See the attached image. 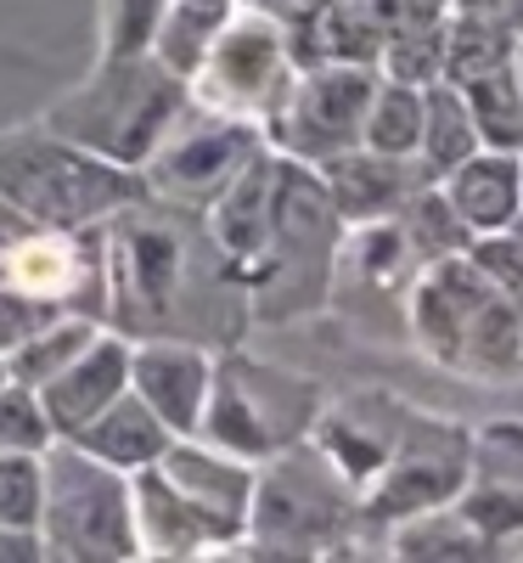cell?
Returning <instances> with one entry per match:
<instances>
[{"mask_svg": "<svg viewBox=\"0 0 523 563\" xmlns=\"http://www.w3.org/2000/svg\"><path fill=\"white\" fill-rule=\"evenodd\" d=\"M108 305L102 327L141 339H180L203 350H231L248 339V288L231 254L209 231L198 203L141 192L102 220Z\"/></svg>", "mask_w": 523, "mask_h": 563, "instance_id": "1", "label": "cell"}, {"mask_svg": "<svg viewBox=\"0 0 523 563\" xmlns=\"http://www.w3.org/2000/svg\"><path fill=\"white\" fill-rule=\"evenodd\" d=\"M338 243H344V220H338V209H332L321 175L299 158H281L265 243L243 265L254 327H281V321L315 316L332 299Z\"/></svg>", "mask_w": 523, "mask_h": 563, "instance_id": "2", "label": "cell"}, {"mask_svg": "<svg viewBox=\"0 0 523 563\" xmlns=\"http://www.w3.org/2000/svg\"><path fill=\"white\" fill-rule=\"evenodd\" d=\"M186 102H192V85L175 68H164L153 52H135V57L102 52V63L74 90H63V97L40 113V124H52L57 135L74 141V147L97 153L108 164L141 169L164 141V130L186 113Z\"/></svg>", "mask_w": 523, "mask_h": 563, "instance_id": "3", "label": "cell"}, {"mask_svg": "<svg viewBox=\"0 0 523 563\" xmlns=\"http://www.w3.org/2000/svg\"><path fill=\"white\" fill-rule=\"evenodd\" d=\"M141 192H147L141 169L85 153L40 119L0 130V198L29 225H52V231L102 225L119 203H130Z\"/></svg>", "mask_w": 523, "mask_h": 563, "instance_id": "4", "label": "cell"}, {"mask_svg": "<svg viewBox=\"0 0 523 563\" xmlns=\"http://www.w3.org/2000/svg\"><path fill=\"white\" fill-rule=\"evenodd\" d=\"M321 406H326V389L315 378L231 344V350H214V384L198 417V440L259 467L265 456L310 440Z\"/></svg>", "mask_w": 523, "mask_h": 563, "instance_id": "5", "label": "cell"}, {"mask_svg": "<svg viewBox=\"0 0 523 563\" xmlns=\"http://www.w3.org/2000/svg\"><path fill=\"white\" fill-rule=\"evenodd\" d=\"M360 525L355 485L332 467L310 440L288 445L259 462L254 501H248V536L236 552L259 558H321L338 547L344 530Z\"/></svg>", "mask_w": 523, "mask_h": 563, "instance_id": "6", "label": "cell"}, {"mask_svg": "<svg viewBox=\"0 0 523 563\" xmlns=\"http://www.w3.org/2000/svg\"><path fill=\"white\" fill-rule=\"evenodd\" d=\"M45 501H40V541L52 563H130L135 512H130V474L97 462L74 440H52L40 451Z\"/></svg>", "mask_w": 523, "mask_h": 563, "instance_id": "7", "label": "cell"}, {"mask_svg": "<svg viewBox=\"0 0 523 563\" xmlns=\"http://www.w3.org/2000/svg\"><path fill=\"white\" fill-rule=\"evenodd\" d=\"M467 474H472V434L461 422L405 411V429H400L389 462L360 490V525H400L411 512L445 507L461 496Z\"/></svg>", "mask_w": 523, "mask_h": 563, "instance_id": "8", "label": "cell"}, {"mask_svg": "<svg viewBox=\"0 0 523 563\" xmlns=\"http://www.w3.org/2000/svg\"><path fill=\"white\" fill-rule=\"evenodd\" d=\"M293 74L299 68L288 52V29L254 7H236L220 23V34L209 40V52L198 57L186 85H192V102L265 124V113L281 102V90H288Z\"/></svg>", "mask_w": 523, "mask_h": 563, "instance_id": "9", "label": "cell"}, {"mask_svg": "<svg viewBox=\"0 0 523 563\" xmlns=\"http://www.w3.org/2000/svg\"><path fill=\"white\" fill-rule=\"evenodd\" d=\"M254 153H265V130L254 119L186 102V113L153 147V158L141 164V180H147V192H158V198L209 209L225 186L248 169Z\"/></svg>", "mask_w": 523, "mask_h": 563, "instance_id": "10", "label": "cell"}, {"mask_svg": "<svg viewBox=\"0 0 523 563\" xmlns=\"http://www.w3.org/2000/svg\"><path fill=\"white\" fill-rule=\"evenodd\" d=\"M371 85H377V68H299L288 90H281V102L259 124L265 147H276L281 158H299L310 169L360 147Z\"/></svg>", "mask_w": 523, "mask_h": 563, "instance_id": "11", "label": "cell"}, {"mask_svg": "<svg viewBox=\"0 0 523 563\" xmlns=\"http://www.w3.org/2000/svg\"><path fill=\"white\" fill-rule=\"evenodd\" d=\"M158 467L169 474V485L209 519L220 547L236 552V541L248 536V501H254V474L259 467L220 451V445H209V440H198V434H175V445L158 456Z\"/></svg>", "mask_w": 523, "mask_h": 563, "instance_id": "12", "label": "cell"}, {"mask_svg": "<svg viewBox=\"0 0 523 563\" xmlns=\"http://www.w3.org/2000/svg\"><path fill=\"white\" fill-rule=\"evenodd\" d=\"M405 411L411 406L377 395V389L349 395V400H326L321 417H315V429H310V445L338 467V474L355 485V496H360L377 479V467L389 462V451H394V440L405 429Z\"/></svg>", "mask_w": 523, "mask_h": 563, "instance_id": "13", "label": "cell"}, {"mask_svg": "<svg viewBox=\"0 0 523 563\" xmlns=\"http://www.w3.org/2000/svg\"><path fill=\"white\" fill-rule=\"evenodd\" d=\"M124 389H130V339L113 333V327H97V339H90L57 378H45L34 395H40L45 417H52V434L74 440L85 422L97 411H108Z\"/></svg>", "mask_w": 523, "mask_h": 563, "instance_id": "14", "label": "cell"}, {"mask_svg": "<svg viewBox=\"0 0 523 563\" xmlns=\"http://www.w3.org/2000/svg\"><path fill=\"white\" fill-rule=\"evenodd\" d=\"M214 384V350L180 339H141L130 344V389L147 400L175 434H198V417Z\"/></svg>", "mask_w": 523, "mask_h": 563, "instance_id": "15", "label": "cell"}, {"mask_svg": "<svg viewBox=\"0 0 523 563\" xmlns=\"http://www.w3.org/2000/svg\"><path fill=\"white\" fill-rule=\"evenodd\" d=\"M321 186L332 209H338L344 225H366V220H394L400 203L427 180L416 158H389V153H371V147H349L338 158H326Z\"/></svg>", "mask_w": 523, "mask_h": 563, "instance_id": "16", "label": "cell"}, {"mask_svg": "<svg viewBox=\"0 0 523 563\" xmlns=\"http://www.w3.org/2000/svg\"><path fill=\"white\" fill-rule=\"evenodd\" d=\"M130 512H135V547L141 558H220V536L209 530V519L186 501L169 474L153 467H135L130 474Z\"/></svg>", "mask_w": 523, "mask_h": 563, "instance_id": "17", "label": "cell"}, {"mask_svg": "<svg viewBox=\"0 0 523 563\" xmlns=\"http://www.w3.org/2000/svg\"><path fill=\"white\" fill-rule=\"evenodd\" d=\"M293 68H377L383 57V29L371 23L360 0H326L304 23L288 29Z\"/></svg>", "mask_w": 523, "mask_h": 563, "instance_id": "18", "label": "cell"}, {"mask_svg": "<svg viewBox=\"0 0 523 563\" xmlns=\"http://www.w3.org/2000/svg\"><path fill=\"white\" fill-rule=\"evenodd\" d=\"M74 445L90 451L97 462H108V467H119V474H135V467H153L175 445V429L135 389H124L108 411H97L74 434Z\"/></svg>", "mask_w": 523, "mask_h": 563, "instance_id": "19", "label": "cell"}, {"mask_svg": "<svg viewBox=\"0 0 523 563\" xmlns=\"http://www.w3.org/2000/svg\"><path fill=\"white\" fill-rule=\"evenodd\" d=\"M518 164H523V153L479 147V153L461 158V164L439 180L445 198H450V209L467 220L472 238L512 225V214H518Z\"/></svg>", "mask_w": 523, "mask_h": 563, "instance_id": "20", "label": "cell"}, {"mask_svg": "<svg viewBox=\"0 0 523 563\" xmlns=\"http://www.w3.org/2000/svg\"><path fill=\"white\" fill-rule=\"evenodd\" d=\"M479 153V124L467 113L461 85L434 79L422 85V135H416V164L427 180H445L461 158Z\"/></svg>", "mask_w": 523, "mask_h": 563, "instance_id": "21", "label": "cell"}, {"mask_svg": "<svg viewBox=\"0 0 523 563\" xmlns=\"http://www.w3.org/2000/svg\"><path fill=\"white\" fill-rule=\"evenodd\" d=\"M518 57V29H507L485 7H450L445 18V79L472 85L490 68H507Z\"/></svg>", "mask_w": 523, "mask_h": 563, "instance_id": "22", "label": "cell"}, {"mask_svg": "<svg viewBox=\"0 0 523 563\" xmlns=\"http://www.w3.org/2000/svg\"><path fill=\"white\" fill-rule=\"evenodd\" d=\"M243 7V0H169L164 23L153 34V57L164 68H175L180 79H192L198 57L209 52V40L220 34V23Z\"/></svg>", "mask_w": 523, "mask_h": 563, "instance_id": "23", "label": "cell"}, {"mask_svg": "<svg viewBox=\"0 0 523 563\" xmlns=\"http://www.w3.org/2000/svg\"><path fill=\"white\" fill-rule=\"evenodd\" d=\"M416 135H422V85L377 74L366 124H360V147L389 153V158H416Z\"/></svg>", "mask_w": 523, "mask_h": 563, "instance_id": "24", "label": "cell"}, {"mask_svg": "<svg viewBox=\"0 0 523 563\" xmlns=\"http://www.w3.org/2000/svg\"><path fill=\"white\" fill-rule=\"evenodd\" d=\"M400 231H405V243H411V254L427 265V260H445V254H467V243H472V231H467V220L450 209V198H445V186L439 180H422L416 192L400 203Z\"/></svg>", "mask_w": 523, "mask_h": 563, "instance_id": "25", "label": "cell"}, {"mask_svg": "<svg viewBox=\"0 0 523 563\" xmlns=\"http://www.w3.org/2000/svg\"><path fill=\"white\" fill-rule=\"evenodd\" d=\"M467 97V113L479 124V147H496V153H523V85L507 68H490L472 85H461Z\"/></svg>", "mask_w": 523, "mask_h": 563, "instance_id": "26", "label": "cell"}, {"mask_svg": "<svg viewBox=\"0 0 523 563\" xmlns=\"http://www.w3.org/2000/svg\"><path fill=\"white\" fill-rule=\"evenodd\" d=\"M97 327L102 321H90V316H63V321H52V327H40V333H29L23 344H12L7 355V378L12 384H29V389H40L45 378H57V372L97 339Z\"/></svg>", "mask_w": 523, "mask_h": 563, "instance_id": "27", "label": "cell"}, {"mask_svg": "<svg viewBox=\"0 0 523 563\" xmlns=\"http://www.w3.org/2000/svg\"><path fill=\"white\" fill-rule=\"evenodd\" d=\"M394 552L400 558H479V552H496V541L485 530H472L456 512V501H445V507H427V512L400 519Z\"/></svg>", "mask_w": 523, "mask_h": 563, "instance_id": "28", "label": "cell"}, {"mask_svg": "<svg viewBox=\"0 0 523 563\" xmlns=\"http://www.w3.org/2000/svg\"><path fill=\"white\" fill-rule=\"evenodd\" d=\"M383 79H405V85H434L445 79V23H427L411 34H389L383 57H377Z\"/></svg>", "mask_w": 523, "mask_h": 563, "instance_id": "29", "label": "cell"}, {"mask_svg": "<svg viewBox=\"0 0 523 563\" xmlns=\"http://www.w3.org/2000/svg\"><path fill=\"white\" fill-rule=\"evenodd\" d=\"M40 501H45L40 451H0V525L40 530Z\"/></svg>", "mask_w": 523, "mask_h": 563, "instance_id": "30", "label": "cell"}, {"mask_svg": "<svg viewBox=\"0 0 523 563\" xmlns=\"http://www.w3.org/2000/svg\"><path fill=\"white\" fill-rule=\"evenodd\" d=\"M164 7L169 0H102V52H113V57L153 52Z\"/></svg>", "mask_w": 523, "mask_h": 563, "instance_id": "31", "label": "cell"}, {"mask_svg": "<svg viewBox=\"0 0 523 563\" xmlns=\"http://www.w3.org/2000/svg\"><path fill=\"white\" fill-rule=\"evenodd\" d=\"M52 434V417H45L40 395L29 384H0V451H45Z\"/></svg>", "mask_w": 523, "mask_h": 563, "instance_id": "32", "label": "cell"}, {"mask_svg": "<svg viewBox=\"0 0 523 563\" xmlns=\"http://www.w3.org/2000/svg\"><path fill=\"white\" fill-rule=\"evenodd\" d=\"M371 12V23L389 34H411V29H427V23H445L450 18V0H360Z\"/></svg>", "mask_w": 523, "mask_h": 563, "instance_id": "33", "label": "cell"}, {"mask_svg": "<svg viewBox=\"0 0 523 563\" xmlns=\"http://www.w3.org/2000/svg\"><path fill=\"white\" fill-rule=\"evenodd\" d=\"M45 541L40 530H18V525H0V563H40Z\"/></svg>", "mask_w": 523, "mask_h": 563, "instance_id": "34", "label": "cell"}, {"mask_svg": "<svg viewBox=\"0 0 523 563\" xmlns=\"http://www.w3.org/2000/svg\"><path fill=\"white\" fill-rule=\"evenodd\" d=\"M243 7H254V12L276 18L281 29H293V23H304L315 7H326V0H243Z\"/></svg>", "mask_w": 523, "mask_h": 563, "instance_id": "35", "label": "cell"}, {"mask_svg": "<svg viewBox=\"0 0 523 563\" xmlns=\"http://www.w3.org/2000/svg\"><path fill=\"white\" fill-rule=\"evenodd\" d=\"M23 231H29V220H23V214L7 203V198H0V249H7V243H18Z\"/></svg>", "mask_w": 523, "mask_h": 563, "instance_id": "36", "label": "cell"}, {"mask_svg": "<svg viewBox=\"0 0 523 563\" xmlns=\"http://www.w3.org/2000/svg\"><path fill=\"white\" fill-rule=\"evenodd\" d=\"M485 12H496L507 29H518V40H523V0H479Z\"/></svg>", "mask_w": 523, "mask_h": 563, "instance_id": "37", "label": "cell"}, {"mask_svg": "<svg viewBox=\"0 0 523 563\" xmlns=\"http://www.w3.org/2000/svg\"><path fill=\"white\" fill-rule=\"evenodd\" d=\"M507 231H512V238H518V243H523V209H518V214H512V225H507Z\"/></svg>", "mask_w": 523, "mask_h": 563, "instance_id": "38", "label": "cell"}, {"mask_svg": "<svg viewBox=\"0 0 523 563\" xmlns=\"http://www.w3.org/2000/svg\"><path fill=\"white\" fill-rule=\"evenodd\" d=\"M512 74H518V85H523V40H518V57H512Z\"/></svg>", "mask_w": 523, "mask_h": 563, "instance_id": "39", "label": "cell"}, {"mask_svg": "<svg viewBox=\"0 0 523 563\" xmlns=\"http://www.w3.org/2000/svg\"><path fill=\"white\" fill-rule=\"evenodd\" d=\"M518 209H523V164H518Z\"/></svg>", "mask_w": 523, "mask_h": 563, "instance_id": "40", "label": "cell"}, {"mask_svg": "<svg viewBox=\"0 0 523 563\" xmlns=\"http://www.w3.org/2000/svg\"><path fill=\"white\" fill-rule=\"evenodd\" d=\"M450 7H479V0H450Z\"/></svg>", "mask_w": 523, "mask_h": 563, "instance_id": "41", "label": "cell"}, {"mask_svg": "<svg viewBox=\"0 0 523 563\" xmlns=\"http://www.w3.org/2000/svg\"><path fill=\"white\" fill-rule=\"evenodd\" d=\"M0 384H7V361H0Z\"/></svg>", "mask_w": 523, "mask_h": 563, "instance_id": "42", "label": "cell"}]
</instances>
